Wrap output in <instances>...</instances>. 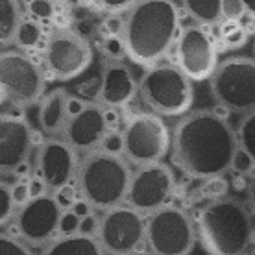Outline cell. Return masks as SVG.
<instances>
[{"label":"cell","instance_id":"1","mask_svg":"<svg viewBox=\"0 0 255 255\" xmlns=\"http://www.w3.org/2000/svg\"><path fill=\"white\" fill-rule=\"evenodd\" d=\"M237 150V131L217 111L198 109L174 126L172 163L189 178H222L231 170Z\"/></svg>","mask_w":255,"mask_h":255},{"label":"cell","instance_id":"2","mask_svg":"<svg viewBox=\"0 0 255 255\" xmlns=\"http://www.w3.org/2000/svg\"><path fill=\"white\" fill-rule=\"evenodd\" d=\"M179 35V9L174 0H139L124 17L122 41L128 58L153 67L170 52Z\"/></svg>","mask_w":255,"mask_h":255},{"label":"cell","instance_id":"3","mask_svg":"<svg viewBox=\"0 0 255 255\" xmlns=\"http://www.w3.org/2000/svg\"><path fill=\"white\" fill-rule=\"evenodd\" d=\"M196 233L209 255H244L254 243V215L237 198L211 200L198 213Z\"/></svg>","mask_w":255,"mask_h":255},{"label":"cell","instance_id":"4","mask_svg":"<svg viewBox=\"0 0 255 255\" xmlns=\"http://www.w3.org/2000/svg\"><path fill=\"white\" fill-rule=\"evenodd\" d=\"M131 168L124 155L108 150L87 153L78 170V192L95 209L109 211L126 204Z\"/></svg>","mask_w":255,"mask_h":255},{"label":"cell","instance_id":"5","mask_svg":"<svg viewBox=\"0 0 255 255\" xmlns=\"http://www.w3.org/2000/svg\"><path fill=\"white\" fill-rule=\"evenodd\" d=\"M142 102L159 117H181L192 108V82L176 65H153L139 82Z\"/></svg>","mask_w":255,"mask_h":255},{"label":"cell","instance_id":"6","mask_svg":"<svg viewBox=\"0 0 255 255\" xmlns=\"http://www.w3.org/2000/svg\"><path fill=\"white\" fill-rule=\"evenodd\" d=\"M122 155L135 166L163 163L172 150V133L166 122L155 113H135L121 131Z\"/></svg>","mask_w":255,"mask_h":255},{"label":"cell","instance_id":"7","mask_svg":"<svg viewBox=\"0 0 255 255\" xmlns=\"http://www.w3.org/2000/svg\"><path fill=\"white\" fill-rule=\"evenodd\" d=\"M211 95L224 111L243 117L255 111V59H224L211 78Z\"/></svg>","mask_w":255,"mask_h":255},{"label":"cell","instance_id":"8","mask_svg":"<svg viewBox=\"0 0 255 255\" xmlns=\"http://www.w3.org/2000/svg\"><path fill=\"white\" fill-rule=\"evenodd\" d=\"M2 100L13 108L39 104L45 93V70L20 50H4L0 56Z\"/></svg>","mask_w":255,"mask_h":255},{"label":"cell","instance_id":"9","mask_svg":"<svg viewBox=\"0 0 255 255\" xmlns=\"http://www.w3.org/2000/svg\"><path fill=\"white\" fill-rule=\"evenodd\" d=\"M198 241L196 222L176 205L146 217V248L152 255H189Z\"/></svg>","mask_w":255,"mask_h":255},{"label":"cell","instance_id":"10","mask_svg":"<svg viewBox=\"0 0 255 255\" xmlns=\"http://www.w3.org/2000/svg\"><path fill=\"white\" fill-rule=\"evenodd\" d=\"M93 63L89 41L69 28H58L43 48V67L54 80L69 82L83 74Z\"/></svg>","mask_w":255,"mask_h":255},{"label":"cell","instance_id":"11","mask_svg":"<svg viewBox=\"0 0 255 255\" xmlns=\"http://www.w3.org/2000/svg\"><path fill=\"white\" fill-rule=\"evenodd\" d=\"M176 67L191 82L211 80L218 69V48L213 33L207 26L191 24L185 26L178 35L174 45Z\"/></svg>","mask_w":255,"mask_h":255},{"label":"cell","instance_id":"12","mask_svg":"<svg viewBox=\"0 0 255 255\" xmlns=\"http://www.w3.org/2000/svg\"><path fill=\"white\" fill-rule=\"evenodd\" d=\"M98 241L108 255H128L140 252L146 244L144 215L128 204L106 211L100 217Z\"/></svg>","mask_w":255,"mask_h":255},{"label":"cell","instance_id":"13","mask_svg":"<svg viewBox=\"0 0 255 255\" xmlns=\"http://www.w3.org/2000/svg\"><path fill=\"white\" fill-rule=\"evenodd\" d=\"M63 213L50 192L32 198L17 211V217L11 222L15 237L24 241L28 246L45 248L59 237V222Z\"/></svg>","mask_w":255,"mask_h":255},{"label":"cell","instance_id":"14","mask_svg":"<svg viewBox=\"0 0 255 255\" xmlns=\"http://www.w3.org/2000/svg\"><path fill=\"white\" fill-rule=\"evenodd\" d=\"M176 189V178L170 166L165 163L137 166L131 176L126 204L139 211L140 215L150 217L152 213L168 205Z\"/></svg>","mask_w":255,"mask_h":255},{"label":"cell","instance_id":"15","mask_svg":"<svg viewBox=\"0 0 255 255\" xmlns=\"http://www.w3.org/2000/svg\"><path fill=\"white\" fill-rule=\"evenodd\" d=\"M78 152L65 139H48L37 150V178L50 192H56L78 178Z\"/></svg>","mask_w":255,"mask_h":255},{"label":"cell","instance_id":"16","mask_svg":"<svg viewBox=\"0 0 255 255\" xmlns=\"http://www.w3.org/2000/svg\"><path fill=\"white\" fill-rule=\"evenodd\" d=\"M33 131L24 117L4 113L0 119V168L2 174H15L26 165L32 153Z\"/></svg>","mask_w":255,"mask_h":255},{"label":"cell","instance_id":"17","mask_svg":"<svg viewBox=\"0 0 255 255\" xmlns=\"http://www.w3.org/2000/svg\"><path fill=\"white\" fill-rule=\"evenodd\" d=\"M109 117L108 109L100 104H91L83 108L78 115L70 117L69 124L65 128V140L76 152H83L85 155L96 152L102 146L109 135Z\"/></svg>","mask_w":255,"mask_h":255},{"label":"cell","instance_id":"18","mask_svg":"<svg viewBox=\"0 0 255 255\" xmlns=\"http://www.w3.org/2000/svg\"><path fill=\"white\" fill-rule=\"evenodd\" d=\"M139 91V83L135 82L131 69L122 61H109L102 70L98 104L106 109L124 108L133 100Z\"/></svg>","mask_w":255,"mask_h":255},{"label":"cell","instance_id":"19","mask_svg":"<svg viewBox=\"0 0 255 255\" xmlns=\"http://www.w3.org/2000/svg\"><path fill=\"white\" fill-rule=\"evenodd\" d=\"M70 95L65 89H54L46 93L37 104V122L41 131L50 135L52 139L59 133H65V128L70 121L69 113Z\"/></svg>","mask_w":255,"mask_h":255},{"label":"cell","instance_id":"20","mask_svg":"<svg viewBox=\"0 0 255 255\" xmlns=\"http://www.w3.org/2000/svg\"><path fill=\"white\" fill-rule=\"evenodd\" d=\"M41 255H106V252L98 239L78 233L72 237H58L43 248Z\"/></svg>","mask_w":255,"mask_h":255},{"label":"cell","instance_id":"21","mask_svg":"<svg viewBox=\"0 0 255 255\" xmlns=\"http://www.w3.org/2000/svg\"><path fill=\"white\" fill-rule=\"evenodd\" d=\"M24 20L20 0H0V43L9 46L15 43L19 26Z\"/></svg>","mask_w":255,"mask_h":255},{"label":"cell","instance_id":"22","mask_svg":"<svg viewBox=\"0 0 255 255\" xmlns=\"http://www.w3.org/2000/svg\"><path fill=\"white\" fill-rule=\"evenodd\" d=\"M181 4L196 24L211 26L222 20V0H181Z\"/></svg>","mask_w":255,"mask_h":255},{"label":"cell","instance_id":"23","mask_svg":"<svg viewBox=\"0 0 255 255\" xmlns=\"http://www.w3.org/2000/svg\"><path fill=\"white\" fill-rule=\"evenodd\" d=\"M218 43L226 50H237L243 48L248 43V30L241 22L224 20L218 28Z\"/></svg>","mask_w":255,"mask_h":255},{"label":"cell","instance_id":"24","mask_svg":"<svg viewBox=\"0 0 255 255\" xmlns=\"http://www.w3.org/2000/svg\"><path fill=\"white\" fill-rule=\"evenodd\" d=\"M43 41V26L33 19H24L19 26V32L15 35V45L22 50H32Z\"/></svg>","mask_w":255,"mask_h":255},{"label":"cell","instance_id":"25","mask_svg":"<svg viewBox=\"0 0 255 255\" xmlns=\"http://www.w3.org/2000/svg\"><path fill=\"white\" fill-rule=\"evenodd\" d=\"M237 140H239V146L246 150L255 159V111L241 119L237 128Z\"/></svg>","mask_w":255,"mask_h":255},{"label":"cell","instance_id":"26","mask_svg":"<svg viewBox=\"0 0 255 255\" xmlns=\"http://www.w3.org/2000/svg\"><path fill=\"white\" fill-rule=\"evenodd\" d=\"M17 211H19V207L13 200L11 185L2 183V187H0V224L4 228H7L17 217Z\"/></svg>","mask_w":255,"mask_h":255},{"label":"cell","instance_id":"27","mask_svg":"<svg viewBox=\"0 0 255 255\" xmlns=\"http://www.w3.org/2000/svg\"><path fill=\"white\" fill-rule=\"evenodd\" d=\"M26 11L30 15V19L37 22H50L56 15V6L52 0H28Z\"/></svg>","mask_w":255,"mask_h":255},{"label":"cell","instance_id":"28","mask_svg":"<svg viewBox=\"0 0 255 255\" xmlns=\"http://www.w3.org/2000/svg\"><path fill=\"white\" fill-rule=\"evenodd\" d=\"M0 255H33L32 246L20 241L15 235H2L0 239Z\"/></svg>","mask_w":255,"mask_h":255},{"label":"cell","instance_id":"29","mask_svg":"<svg viewBox=\"0 0 255 255\" xmlns=\"http://www.w3.org/2000/svg\"><path fill=\"white\" fill-rule=\"evenodd\" d=\"M231 170L239 176H254L255 159L246 150L239 146V150L235 152V157H233V163H231Z\"/></svg>","mask_w":255,"mask_h":255},{"label":"cell","instance_id":"30","mask_svg":"<svg viewBox=\"0 0 255 255\" xmlns=\"http://www.w3.org/2000/svg\"><path fill=\"white\" fill-rule=\"evenodd\" d=\"M248 15L243 0H222V19L241 22Z\"/></svg>","mask_w":255,"mask_h":255},{"label":"cell","instance_id":"31","mask_svg":"<svg viewBox=\"0 0 255 255\" xmlns=\"http://www.w3.org/2000/svg\"><path fill=\"white\" fill-rule=\"evenodd\" d=\"M80 224L82 218L76 217L72 211H65L61 222H59V237H72L80 233Z\"/></svg>","mask_w":255,"mask_h":255},{"label":"cell","instance_id":"32","mask_svg":"<svg viewBox=\"0 0 255 255\" xmlns=\"http://www.w3.org/2000/svg\"><path fill=\"white\" fill-rule=\"evenodd\" d=\"M104 54L109 58V61H121L126 54V46L122 37H109L104 41Z\"/></svg>","mask_w":255,"mask_h":255},{"label":"cell","instance_id":"33","mask_svg":"<svg viewBox=\"0 0 255 255\" xmlns=\"http://www.w3.org/2000/svg\"><path fill=\"white\" fill-rule=\"evenodd\" d=\"M52 194H54L56 202H58V205L63 211H70L72 207H74V204H76L78 200H80V198L76 196V189H74L72 185L63 187V189H59V191L52 192Z\"/></svg>","mask_w":255,"mask_h":255},{"label":"cell","instance_id":"34","mask_svg":"<svg viewBox=\"0 0 255 255\" xmlns=\"http://www.w3.org/2000/svg\"><path fill=\"white\" fill-rule=\"evenodd\" d=\"M202 191H204L205 194L213 196V200H218V198L226 196L228 185H226V181H224L222 178H211V179H205V181H204Z\"/></svg>","mask_w":255,"mask_h":255},{"label":"cell","instance_id":"35","mask_svg":"<svg viewBox=\"0 0 255 255\" xmlns=\"http://www.w3.org/2000/svg\"><path fill=\"white\" fill-rule=\"evenodd\" d=\"M80 235L95 237V239H98V235H100V217H96V213L82 218V224H80Z\"/></svg>","mask_w":255,"mask_h":255},{"label":"cell","instance_id":"36","mask_svg":"<svg viewBox=\"0 0 255 255\" xmlns=\"http://www.w3.org/2000/svg\"><path fill=\"white\" fill-rule=\"evenodd\" d=\"M122 30H124V19H119L115 15H111L102 22V32L106 39L109 37H122Z\"/></svg>","mask_w":255,"mask_h":255},{"label":"cell","instance_id":"37","mask_svg":"<svg viewBox=\"0 0 255 255\" xmlns=\"http://www.w3.org/2000/svg\"><path fill=\"white\" fill-rule=\"evenodd\" d=\"M11 194H13V200H15V204H17V207H19V209L32 200L28 181H17V183H13V185H11Z\"/></svg>","mask_w":255,"mask_h":255},{"label":"cell","instance_id":"38","mask_svg":"<svg viewBox=\"0 0 255 255\" xmlns=\"http://www.w3.org/2000/svg\"><path fill=\"white\" fill-rule=\"evenodd\" d=\"M137 2H139V0H98V4H100L104 9L111 13H122V11L128 13Z\"/></svg>","mask_w":255,"mask_h":255},{"label":"cell","instance_id":"39","mask_svg":"<svg viewBox=\"0 0 255 255\" xmlns=\"http://www.w3.org/2000/svg\"><path fill=\"white\" fill-rule=\"evenodd\" d=\"M72 213L76 215V217H80V218H85V217H89V215H93L95 213V207L85 200V198H80L76 204H74V207H72Z\"/></svg>","mask_w":255,"mask_h":255},{"label":"cell","instance_id":"40","mask_svg":"<svg viewBox=\"0 0 255 255\" xmlns=\"http://www.w3.org/2000/svg\"><path fill=\"white\" fill-rule=\"evenodd\" d=\"M87 106V102L85 100H82V98H78V96H70L69 98V113L70 117L78 115L80 111H83V108Z\"/></svg>","mask_w":255,"mask_h":255},{"label":"cell","instance_id":"41","mask_svg":"<svg viewBox=\"0 0 255 255\" xmlns=\"http://www.w3.org/2000/svg\"><path fill=\"white\" fill-rule=\"evenodd\" d=\"M248 207L252 211V215L255 218V172L254 176L250 178V185H248Z\"/></svg>","mask_w":255,"mask_h":255},{"label":"cell","instance_id":"42","mask_svg":"<svg viewBox=\"0 0 255 255\" xmlns=\"http://www.w3.org/2000/svg\"><path fill=\"white\" fill-rule=\"evenodd\" d=\"M244 6H246V11H248V17L255 20V0H243Z\"/></svg>","mask_w":255,"mask_h":255},{"label":"cell","instance_id":"43","mask_svg":"<svg viewBox=\"0 0 255 255\" xmlns=\"http://www.w3.org/2000/svg\"><path fill=\"white\" fill-rule=\"evenodd\" d=\"M128 255H152L148 250H140V252H135V254H128Z\"/></svg>","mask_w":255,"mask_h":255},{"label":"cell","instance_id":"44","mask_svg":"<svg viewBox=\"0 0 255 255\" xmlns=\"http://www.w3.org/2000/svg\"><path fill=\"white\" fill-rule=\"evenodd\" d=\"M250 255H255V248H254V252H252V254H250Z\"/></svg>","mask_w":255,"mask_h":255},{"label":"cell","instance_id":"45","mask_svg":"<svg viewBox=\"0 0 255 255\" xmlns=\"http://www.w3.org/2000/svg\"><path fill=\"white\" fill-rule=\"evenodd\" d=\"M254 52H255V45H254Z\"/></svg>","mask_w":255,"mask_h":255}]
</instances>
